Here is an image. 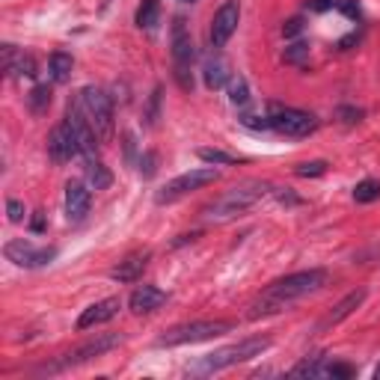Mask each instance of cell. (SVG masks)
Instances as JSON below:
<instances>
[{
    "label": "cell",
    "mask_w": 380,
    "mask_h": 380,
    "mask_svg": "<svg viewBox=\"0 0 380 380\" xmlns=\"http://www.w3.org/2000/svg\"><path fill=\"white\" fill-rule=\"evenodd\" d=\"M77 104L84 110L87 122L92 125V131L98 134V140H102V146L110 143L113 128H116V119H113V98L102 87H84L77 92Z\"/></svg>",
    "instance_id": "cell-4"
},
{
    "label": "cell",
    "mask_w": 380,
    "mask_h": 380,
    "mask_svg": "<svg viewBox=\"0 0 380 380\" xmlns=\"http://www.w3.org/2000/svg\"><path fill=\"white\" fill-rule=\"evenodd\" d=\"M122 344V336L119 333H98V336H92L89 342H84V344H77L75 351H69L65 354L54 369H69V366H80V362H89V359H95V357H104V354H110L113 348H119Z\"/></svg>",
    "instance_id": "cell-10"
},
{
    "label": "cell",
    "mask_w": 380,
    "mask_h": 380,
    "mask_svg": "<svg viewBox=\"0 0 380 380\" xmlns=\"http://www.w3.org/2000/svg\"><path fill=\"white\" fill-rule=\"evenodd\" d=\"M273 193H276V200H279V202H288V205H297V202H300L294 193H288V188H286V190H273Z\"/></svg>",
    "instance_id": "cell-40"
},
{
    "label": "cell",
    "mask_w": 380,
    "mask_h": 380,
    "mask_svg": "<svg viewBox=\"0 0 380 380\" xmlns=\"http://www.w3.org/2000/svg\"><path fill=\"white\" fill-rule=\"evenodd\" d=\"M51 98H54V92H51V87H48V84L33 87V92L27 95V107H30V113H36V116L48 113V107H51Z\"/></svg>",
    "instance_id": "cell-23"
},
{
    "label": "cell",
    "mask_w": 380,
    "mask_h": 380,
    "mask_svg": "<svg viewBox=\"0 0 380 380\" xmlns=\"http://www.w3.org/2000/svg\"><path fill=\"white\" fill-rule=\"evenodd\" d=\"M155 173H158V152H143V158H140V175L152 178Z\"/></svg>",
    "instance_id": "cell-32"
},
{
    "label": "cell",
    "mask_w": 380,
    "mask_h": 380,
    "mask_svg": "<svg viewBox=\"0 0 380 380\" xmlns=\"http://www.w3.org/2000/svg\"><path fill=\"white\" fill-rule=\"evenodd\" d=\"M300 33H303V18H291V21L283 24V36L286 39H294V36H300Z\"/></svg>",
    "instance_id": "cell-36"
},
{
    "label": "cell",
    "mask_w": 380,
    "mask_h": 380,
    "mask_svg": "<svg viewBox=\"0 0 380 380\" xmlns=\"http://www.w3.org/2000/svg\"><path fill=\"white\" fill-rule=\"evenodd\" d=\"M148 259H152V253L143 250V253H131L125 256L116 268L110 271V276L116 279V283H137V279L143 276V271L148 268Z\"/></svg>",
    "instance_id": "cell-18"
},
{
    "label": "cell",
    "mask_w": 380,
    "mask_h": 380,
    "mask_svg": "<svg viewBox=\"0 0 380 380\" xmlns=\"http://www.w3.org/2000/svg\"><path fill=\"white\" fill-rule=\"evenodd\" d=\"M217 178H220V170H214V167H202V170H190L185 175H175L155 193V202L158 205H173V202L181 200V196H188L193 190H202L205 185H214Z\"/></svg>",
    "instance_id": "cell-6"
},
{
    "label": "cell",
    "mask_w": 380,
    "mask_h": 380,
    "mask_svg": "<svg viewBox=\"0 0 380 380\" xmlns=\"http://www.w3.org/2000/svg\"><path fill=\"white\" fill-rule=\"evenodd\" d=\"M271 348V339L268 336H250V339H241L235 344H229V348H220L214 354H205L202 359H196L190 371L193 374H217V371H226L238 366V362H246V359H256L261 357L264 351Z\"/></svg>",
    "instance_id": "cell-3"
},
{
    "label": "cell",
    "mask_w": 380,
    "mask_h": 380,
    "mask_svg": "<svg viewBox=\"0 0 380 380\" xmlns=\"http://www.w3.org/2000/svg\"><path fill=\"white\" fill-rule=\"evenodd\" d=\"M342 12L344 15H348V18H359V4H357V0H342Z\"/></svg>",
    "instance_id": "cell-39"
},
{
    "label": "cell",
    "mask_w": 380,
    "mask_h": 380,
    "mask_svg": "<svg viewBox=\"0 0 380 380\" xmlns=\"http://www.w3.org/2000/svg\"><path fill=\"white\" fill-rule=\"evenodd\" d=\"M4 256L15 264V268H45V264H51L57 259V246H36L24 238H12L4 244Z\"/></svg>",
    "instance_id": "cell-9"
},
{
    "label": "cell",
    "mask_w": 380,
    "mask_h": 380,
    "mask_svg": "<svg viewBox=\"0 0 380 380\" xmlns=\"http://www.w3.org/2000/svg\"><path fill=\"white\" fill-rule=\"evenodd\" d=\"M45 229H48V214H45V211H36V214H33V217H30V232L42 235Z\"/></svg>",
    "instance_id": "cell-35"
},
{
    "label": "cell",
    "mask_w": 380,
    "mask_h": 380,
    "mask_svg": "<svg viewBox=\"0 0 380 380\" xmlns=\"http://www.w3.org/2000/svg\"><path fill=\"white\" fill-rule=\"evenodd\" d=\"M125 152H128V161H134V134H125Z\"/></svg>",
    "instance_id": "cell-42"
},
{
    "label": "cell",
    "mask_w": 380,
    "mask_h": 380,
    "mask_svg": "<svg viewBox=\"0 0 380 380\" xmlns=\"http://www.w3.org/2000/svg\"><path fill=\"white\" fill-rule=\"evenodd\" d=\"M294 173L300 178H318L327 173V161H306V163H297Z\"/></svg>",
    "instance_id": "cell-29"
},
{
    "label": "cell",
    "mask_w": 380,
    "mask_h": 380,
    "mask_svg": "<svg viewBox=\"0 0 380 380\" xmlns=\"http://www.w3.org/2000/svg\"><path fill=\"white\" fill-rule=\"evenodd\" d=\"M330 283V273L324 268H309V271H297L288 273L283 279H276L268 288H261L256 294V300L246 306V318L250 321H261V318H273L279 312L291 309L297 300L321 291Z\"/></svg>",
    "instance_id": "cell-1"
},
{
    "label": "cell",
    "mask_w": 380,
    "mask_h": 380,
    "mask_svg": "<svg viewBox=\"0 0 380 380\" xmlns=\"http://www.w3.org/2000/svg\"><path fill=\"white\" fill-rule=\"evenodd\" d=\"M273 193V185L271 181H261V178H250V181H241V185L229 188L226 193H220L217 200H211L208 205H202L200 217L205 223H229L246 214L256 202H261L264 196Z\"/></svg>",
    "instance_id": "cell-2"
},
{
    "label": "cell",
    "mask_w": 380,
    "mask_h": 380,
    "mask_svg": "<svg viewBox=\"0 0 380 380\" xmlns=\"http://www.w3.org/2000/svg\"><path fill=\"white\" fill-rule=\"evenodd\" d=\"M226 89H229V102H232L235 107H244L246 102H250V87H246L244 75H232V80L226 84Z\"/></svg>",
    "instance_id": "cell-25"
},
{
    "label": "cell",
    "mask_w": 380,
    "mask_h": 380,
    "mask_svg": "<svg viewBox=\"0 0 380 380\" xmlns=\"http://www.w3.org/2000/svg\"><path fill=\"white\" fill-rule=\"evenodd\" d=\"M119 309H122V300L119 297H107V300H98L92 306H87L84 312H80V318H77V330H92L98 324H107L119 315Z\"/></svg>",
    "instance_id": "cell-15"
},
{
    "label": "cell",
    "mask_w": 380,
    "mask_h": 380,
    "mask_svg": "<svg viewBox=\"0 0 380 380\" xmlns=\"http://www.w3.org/2000/svg\"><path fill=\"white\" fill-rule=\"evenodd\" d=\"M241 125L253 128V131H264V128H271V119L268 116H264V119H259V116H241Z\"/></svg>",
    "instance_id": "cell-37"
},
{
    "label": "cell",
    "mask_w": 380,
    "mask_h": 380,
    "mask_svg": "<svg viewBox=\"0 0 380 380\" xmlns=\"http://www.w3.org/2000/svg\"><path fill=\"white\" fill-rule=\"evenodd\" d=\"M342 0H306V6L312 9V12H327V9H333V6H339Z\"/></svg>",
    "instance_id": "cell-38"
},
{
    "label": "cell",
    "mask_w": 380,
    "mask_h": 380,
    "mask_svg": "<svg viewBox=\"0 0 380 380\" xmlns=\"http://www.w3.org/2000/svg\"><path fill=\"white\" fill-rule=\"evenodd\" d=\"M336 116H339V122H342V125H357V122L362 119V110H359V107H348V104H344V107H339V110H336Z\"/></svg>",
    "instance_id": "cell-34"
},
{
    "label": "cell",
    "mask_w": 380,
    "mask_h": 380,
    "mask_svg": "<svg viewBox=\"0 0 380 380\" xmlns=\"http://www.w3.org/2000/svg\"><path fill=\"white\" fill-rule=\"evenodd\" d=\"M271 131H276V134L283 137H309L318 131V116L315 113H306V110H297V107H273L271 113Z\"/></svg>",
    "instance_id": "cell-7"
},
{
    "label": "cell",
    "mask_w": 380,
    "mask_h": 380,
    "mask_svg": "<svg viewBox=\"0 0 380 380\" xmlns=\"http://www.w3.org/2000/svg\"><path fill=\"white\" fill-rule=\"evenodd\" d=\"M366 297H369L366 288H357V291H351L348 297H342V300H339V303L318 321V333H324V330H330V327H339L344 318H351L354 312H357L362 303H366Z\"/></svg>",
    "instance_id": "cell-14"
},
{
    "label": "cell",
    "mask_w": 380,
    "mask_h": 380,
    "mask_svg": "<svg viewBox=\"0 0 380 380\" xmlns=\"http://www.w3.org/2000/svg\"><path fill=\"white\" fill-rule=\"evenodd\" d=\"M354 200L369 205V202H377L380 200V178H366L359 181V185L354 188Z\"/></svg>",
    "instance_id": "cell-26"
},
{
    "label": "cell",
    "mask_w": 380,
    "mask_h": 380,
    "mask_svg": "<svg viewBox=\"0 0 380 380\" xmlns=\"http://www.w3.org/2000/svg\"><path fill=\"white\" fill-rule=\"evenodd\" d=\"M235 324L232 321H190V324H178L173 330H167L163 336L155 339L158 348H181V344H196V342H208V339H217L223 333H232Z\"/></svg>",
    "instance_id": "cell-5"
},
{
    "label": "cell",
    "mask_w": 380,
    "mask_h": 380,
    "mask_svg": "<svg viewBox=\"0 0 380 380\" xmlns=\"http://www.w3.org/2000/svg\"><path fill=\"white\" fill-rule=\"evenodd\" d=\"M0 57H4L6 77H36V60L24 51H18L15 45H9V42L0 45Z\"/></svg>",
    "instance_id": "cell-16"
},
{
    "label": "cell",
    "mask_w": 380,
    "mask_h": 380,
    "mask_svg": "<svg viewBox=\"0 0 380 380\" xmlns=\"http://www.w3.org/2000/svg\"><path fill=\"white\" fill-rule=\"evenodd\" d=\"M24 214H27L24 202H21V200H15V196H9V200H6V217H9V223H21V220H24Z\"/></svg>",
    "instance_id": "cell-31"
},
{
    "label": "cell",
    "mask_w": 380,
    "mask_h": 380,
    "mask_svg": "<svg viewBox=\"0 0 380 380\" xmlns=\"http://www.w3.org/2000/svg\"><path fill=\"white\" fill-rule=\"evenodd\" d=\"M196 155H200L205 163H220V167H226V163H238L235 155L220 152V148H196Z\"/></svg>",
    "instance_id": "cell-28"
},
{
    "label": "cell",
    "mask_w": 380,
    "mask_h": 380,
    "mask_svg": "<svg viewBox=\"0 0 380 380\" xmlns=\"http://www.w3.org/2000/svg\"><path fill=\"white\" fill-rule=\"evenodd\" d=\"M158 18H161V0H143L140 4V9H137V27L140 30H152L155 24H158Z\"/></svg>",
    "instance_id": "cell-24"
},
{
    "label": "cell",
    "mask_w": 380,
    "mask_h": 380,
    "mask_svg": "<svg viewBox=\"0 0 380 380\" xmlns=\"http://www.w3.org/2000/svg\"><path fill=\"white\" fill-rule=\"evenodd\" d=\"M178 4H193V0H178Z\"/></svg>",
    "instance_id": "cell-44"
},
{
    "label": "cell",
    "mask_w": 380,
    "mask_h": 380,
    "mask_svg": "<svg viewBox=\"0 0 380 380\" xmlns=\"http://www.w3.org/2000/svg\"><path fill=\"white\" fill-rule=\"evenodd\" d=\"M87 181H89L92 190H107L113 185V173L102 161H92V163H87Z\"/></svg>",
    "instance_id": "cell-22"
},
{
    "label": "cell",
    "mask_w": 380,
    "mask_h": 380,
    "mask_svg": "<svg viewBox=\"0 0 380 380\" xmlns=\"http://www.w3.org/2000/svg\"><path fill=\"white\" fill-rule=\"evenodd\" d=\"M309 60V45L306 42H294L283 51V63L286 65H306Z\"/></svg>",
    "instance_id": "cell-27"
},
{
    "label": "cell",
    "mask_w": 380,
    "mask_h": 380,
    "mask_svg": "<svg viewBox=\"0 0 380 380\" xmlns=\"http://www.w3.org/2000/svg\"><path fill=\"white\" fill-rule=\"evenodd\" d=\"M324 369H327V354H312V357H303L288 374L291 377H324Z\"/></svg>",
    "instance_id": "cell-21"
},
{
    "label": "cell",
    "mask_w": 380,
    "mask_h": 380,
    "mask_svg": "<svg viewBox=\"0 0 380 380\" xmlns=\"http://www.w3.org/2000/svg\"><path fill=\"white\" fill-rule=\"evenodd\" d=\"M202 80L208 89H223L229 80H232V69H229V60L223 54H211L202 63Z\"/></svg>",
    "instance_id": "cell-19"
},
{
    "label": "cell",
    "mask_w": 380,
    "mask_h": 380,
    "mask_svg": "<svg viewBox=\"0 0 380 380\" xmlns=\"http://www.w3.org/2000/svg\"><path fill=\"white\" fill-rule=\"evenodd\" d=\"M89 205H92V190L77 178L69 181L65 185V217H69V223H84Z\"/></svg>",
    "instance_id": "cell-13"
},
{
    "label": "cell",
    "mask_w": 380,
    "mask_h": 380,
    "mask_svg": "<svg viewBox=\"0 0 380 380\" xmlns=\"http://www.w3.org/2000/svg\"><path fill=\"white\" fill-rule=\"evenodd\" d=\"M72 69H75V57L65 54V51H54L51 60H48V77L54 84H65L72 77Z\"/></svg>",
    "instance_id": "cell-20"
},
{
    "label": "cell",
    "mask_w": 380,
    "mask_h": 380,
    "mask_svg": "<svg viewBox=\"0 0 380 380\" xmlns=\"http://www.w3.org/2000/svg\"><path fill=\"white\" fill-rule=\"evenodd\" d=\"M163 303H167V291H161L158 286H137L134 294L128 297V309L134 315H148V312L161 309Z\"/></svg>",
    "instance_id": "cell-17"
},
{
    "label": "cell",
    "mask_w": 380,
    "mask_h": 380,
    "mask_svg": "<svg viewBox=\"0 0 380 380\" xmlns=\"http://www.w3.org/2000/svg\"><path fill=\"white\" fill-rule=\"evenodd\" d=\"M48 155H51L54 163H65V161H72L75 155H80L77 134H75V128L69 125V119H63L51 134H48Z\"/></svg>",
    "instance_id": "cell-12"
},
{
    "label": "cell",
    "mask_w": 380,
    "mask_h": 380,
    "mask_svg": "<svg viewBox=\"0 0 380 380\" xmlns=\"http://www.w3.org/2000/svg\"><path fill=\"white\" fill-rule=\"evenodd\" d=\"M354 42H359V33H351V36H344V39L339 42V48H342V51H348V48H351Z\"/></svg>",
    "instance_id": "cell-41"
},
{
    "label": "cell",
    "mask_w": 380,
    "mask_h": 380,
    "mask_svg": "<svg viewBox=\"0 0 380 380\" xmlns=\"http://www.w3.org/2000/svg\"><path fill=\"white\" fill-rule=\"evenodd\" d=\"M158 116H161V87H155L152 98H148V110H146V122H148V125H155V122H158Z\"/></svg>",
    "instance_id": "cell-33"
},
{
    "label": "cell",
    "mask_w": 380,
    "mask_h": 380,
    "mask_svg": "<svg viewBox=\"0 0 380 380\" xmlns=\"http://www.w3.org/2000/svg\"><path fill=\"white\" fill-rule=\"evenodd\" d=\"M196 57V48L190 39V30L188 21L175 15L173 18V60H175V77L185 89H193V77H190V63Z\"/></svg>",
    "instance_id": "cell-8"
},
{
    "label": "cell",
    "mask_w": 380,
    "mask_h": 380,
    "mask_svg": "<svg viewBox=\"0 0 380 380\" xmlns=\"http://www.w3.org/2000/svg\"><path fill=\"white\" fill-rule=\"evenodd\" d=\"M238 21H241V0H223V6L211 18V30H208L211 48H226V42L235 36Z\"/></svg>",
    "instance_id": "cell-11"
},
{
    "label": "cell",
    "mask_w": 380,
    "mask_h": 380,
    "mask_svg": "<svg viewBox=\"0 0 380 380\" xmlns=\"http://www.w3.org/2000/svg\"><path fill=\"white\" fill-rule=\"evenodd\" d=\"M374 380H380V366H377V369H374Z\"/></svg>",
    "instance_id": "cell-43"
},
{
    "label": "cell",
    "mask_w": 380,
    "mask_h": 380,
    "mask_svg": "<svg viewBox=\"0 0 380 380\" xmlns=\"http://www.w3.org/2000/svg\"><path fill=\"white\" fill-rule=\"evenodd\" d=\"M354 374H357V369L348 366V362H327V369H324V377H342V380H348Z\"/></svg>",
    "instance_id": "cell-30"
}]
</instances>
